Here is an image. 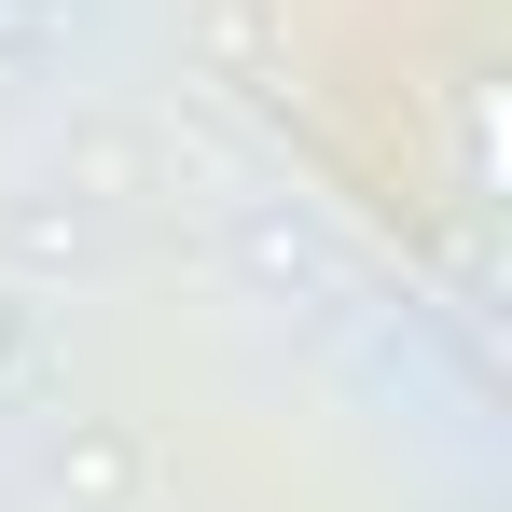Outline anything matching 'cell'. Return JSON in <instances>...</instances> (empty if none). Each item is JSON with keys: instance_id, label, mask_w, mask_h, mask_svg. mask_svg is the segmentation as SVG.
I'll list each match as a JSON object with an SVG mask.
<instances>
[{"instance_id": "obj_1", "label": "cell", "mask_w": 512, "mask_h": 512, "mask_svg": "<svg viewBox=\"0 0 512 512\" xmlns=\"http://www.w3.org/2000/svg\"><path fill=\"white\" fill-rule=\"evenodd\" d=\"M0 360H14V305H0Z\"/></svg>"}]
</instances>
